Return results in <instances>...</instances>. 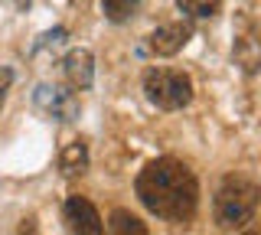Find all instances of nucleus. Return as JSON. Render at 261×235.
Returning a JSON list of instances; mask_svg holds the SVG:
<instances>
[{
    "label": "nucleus",
    "instance_id": "obj_7",
    "mask_svg": "<svg viewBox=\"0 0 261 235\" xmlns=\"http://www.w3.org/2000/svg\"><path fill=\"white\" fill-rule=\"evenodd\" d=\"M193 39V27L190 23H167V27L153 30L147 39V49L153 56H176L186 43Z\"/></svg>",
    "mask_w": 261,
    "mask_h": 235
},
{
    "label": "nucleus",
    "instance_id": "obj_3",
    "mask_svg": "<svg viewBox=\"0 0 261 235\" xmlns=\"http://www.w3.org/2000/svg\"><path fill=\"white\" fill-rule=\"evenodd\" d=\"M144 95L160 111H179L193 101V79L176 69H147Z\"/></svg>",
    "mask_w": 261,
    "mask_h": 235
},
{
    "label": "nucleus",
    "instance_id": "obj_11",
    "mask_svg": "<svg viewBox=\"0 0 261 235\" xmlns=\"http://www.w3.org/2000/svg\"><path fill=\"white\" fill-rule=\"evenodd\" d=\"M105 7V17H108L111 23H124L134 17V10L141 7V0H101Z\"/></svg>",
    "mask_w": 261,
    "mask_h": 235
},
{
    "label": "nucleus",
    "instance_id": "obj_8",
    "mask_svg": "<svg viewBox=\"0 0 261 235\" xmlns=\"http://www.w3.org/2000/svg\"><path fill=\"white\" fill-rule=\"evenodd\" d=\"M59 170L62 176H82L88 170V144L85 141H72L62 147V157H59Z\"/></svg>",
    "mask_w": 261,
    "mask_h": 235
},
{
    "label": "nucleus",
    "instance_id": "obj_5",
    "mask_svg": "<svg viewBox=\"0 0 261 235\" xmlns=\"http://www.w3.org/2000/svg\"><path fill=\"white\" fill-rule=\"evenodd\" d=\"M36 108L53 121H75L79 118V101L72 92H65L59 85H39L36 88Z\"/></svg>",
    "mask_w": 261,
    "mask_h": 235
},
{
    "label": "nucleus",
    "instance_id": "obj_12",
    "mask_svg": "<svg viewBox=\"0 0 261 235\" xmlns=\"http://www.w3.org/2000/svg\"><path fill=\"white\" fill-rule=\"evenodd\" d=\"M10 82H13V72L10 69H0V105H4V98H7V88H10Z\"/></svg>",
    "mask_w": 261,
    "mask_h": 235
},
{
    "label": "nucleus",
    "instance_id": "obj_4",
    "mask_svg": "<svg viewBox=\"0 0 261 235\" xmlns=\"http://www.w3.org/2000/svg\"><path fill=\"white\" fill-rule=\"evenodd\" d=\"M62 222H65L69 232H79V235H101L105 232V222H101V216H98V209L85 196H69L65 199Z\"/></svg>",
    "mask_w": 261,
    "mask_h": 235
},
{
    "label": "nucleus",
    "instance_id": "obj_9",
    "mask_svg": "<svg viewBox=\"0 0 261 235\" xmlns=\"http://www.w3.org/2000/svg\"><path fill=\"white\" fill-rule=\"evenodd\" d=\"M108 229L114 235H147V225L134 213H127V209H114L108 219Z\"/></svg>",
    "mask_w": 261,
    "mask_h": 235
},
{
    "label": "nucleus",
    "instance_id": "obj_1",
    "mask_svg": "<svg viewBox=\"0 0 261 235\" xmlns=\"http://www.w3.org/2000/svg\"><path fill=\"white\" fill-rule=\"evenodd\" d=\"M137 199L147 213L167 222H190L199 206V180L183 160L157 157L137 173Z\"/></svg>",
    "mask_w": 261,
    "mask_h": 235
},
{
    "label": "nucleus",
    "instance_id": "obj_2",
    "mask_svg": "<svg viewBox=\"0 0 261 235\" xmlns=\"http://www.w3.org/2000/svg\"><path fill=\"white\" fill-rule=\"evenodd\" d=\"M258 213V186L248 180V176H225L222 186L216 190V199H212V216H216V225L225 232L245 229V225L255 219Z\"/></svg>",
    "mask_w": 261,
    "mask_h": 235
},
{
    "label": "nucleus",
    "instance_id": "obj_10",
    "mask_svg": "<svg viewBox=\"0 0 261 235\" xmlns=\"http://www.w3.org/2000/svg\"><path fill=\"white\" fill-rule=\"evenodd\" d=\"M176 7L193 20H209L222 10V0H176Z\"/></svg>",
    "mask_w": 261,
    "mask_h": 235
},
{
    "label": "nucleus",
    "instance_id": "obj_6",
    "mask_svg": "<svg viewBox=\"0 0 261 235\" xmlns=\"http://www.w3.org/2000/svg\"><path fill=\"white\" fill-rule=\"evenodd\" d=\"M59 72H62L65 85H69L72 92H85L95 79V56L88 49H72V53H65V59L59 62Z\"/></svg>",
    "mask_w": 261,
    "mask_h": 235
}]
</instances>
